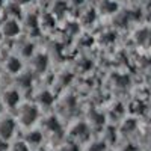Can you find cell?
Segmentation results:
<instances>
[{"mask_svg":"<svg viewBox=\"0 0 151 151\" xmlns=\"http://www.w3.org/2000/svg\"><path fill=\"white\" fill-rule=\"evenodd\" d=\"M0 151H2V150H0Z\"/></svg>","mask_w":151,"mask_h":151,"instance_id":"15","label":"cell"},{"mask_svg":"<svg viewBox=\"0 0 151 151\" xmlns=\"http://www.w3.org/2000/svg\"><path fill=\"white\" fill-rule=\"evenodd\" d=\"M29 2V0H15V3L17 5H21V3H27Z\"/></svg>","mask_w":151,"mask_h":151,"instance_id":"12","label":"cell"},{"mask_svg":"<svg viewBox=\"0 0 151 151\" xmlns=\"http://www.w3.org/2000/svg\"><path fill=\"white\" fill-rule=\"evenodd\" d=\"M12 151H29V148L24 142H17V144H14V147H12Z\"/></svg>","mask_w":151,"mask_h":151,"instance_id":"10","label":"cell"},{"mask_svg":"<svg viewBox=\"0 0 151 151\" xmlns=\"http://www.w3.org/2000/svg\"><path fill=\"white\" fill-rule=\"evenodd\" d=\"M2 107H3V104H2V100H0V112H2Z\"/></svg>","mask_w":151,"mask_h":151,"instance_id":"13","label":"cell"},{"mask_svg":"<svg viewBox=\"0 0 151 151\" xmlns=\"http://www.w3.org/2000/svg\"><path fill=\"white\" fill-rule=\"evenodd\" d=\"M18 83H20V86H23V88L29 86V85L32 83V76H30L29 73L20 74V77H18Z\"/></svg>","mask_w":151,"mask_h":151,"instance_id":"7","label":"cell"},{"mask_svg":"<svg viewBox=\"0 0 151 151\" xmlns=\"http://www.w3.org/2000/svg\"><path fill=\"white\" fill-rule=\"evenodd\" d=\"M38 100H40L41 103H44V104H50L53 101V95L50 92H47V91H44V92L40 94V98H38Z\"/></svg>","mask_w":151,"mask_h":151,"instance_id":"8","label":"cell"},{"mask_svg":"<svg viewBox=\"0 0 151 151\" xmlns=\"http://www.w3.org/2000/svg\"><path fill=\"white\" fill-rule=\"evenodd\" d=\"M2 2H3V0H0V5H2Z\"/></svg>","mask_w":151,"mask_h":151,"instance_id":"14","label":"cell"},{"mask_svg":"<svg viewBox=\"0 0 151 151\" xmlns=\"http://www.w3.org/2000/svg\"><path fill=\"white\" fill-rule=\"evenodd\" d=\"M20 32V26L15 20H6L0 26V35L5 36H15Z\"/></svg>","mask_w":151,"mask_h":151,"instance_id":"2","label":"cell"},{"mask_svg":"<svg viewBox=\"0 0 151 151\" xmlns=\"http://www.w3.org/2000/svg\"><path fill=\"white\" fill-rule=\"evenodd\" d=\"M40 139H41V134L38 132H32L30 134H27V142H30V144H38Z\"/></svg>","mask_w":151,"mask_h":151,"instance_id":"9","label":"cell"},{"mask_svg":"<svg viewBox=\"0 0 151 151\" xmlns=\"http://www.w3.org/2000/svg\"><path fill=\"white\" fill-rule=\"evenodd\" d=\"M18 100H20L18 91H15V89H8V91H5V94H3V103H5V104L14 107V106L18 103Z\"/></svg>","mask_w":151,"mask_h":151,"instance_id":"4","label":"cell"},{"mask_svg":"<svg viewBox=\"0 0 151 151\" xmlns=\"http://www.w3.org/2000/svg\"><path fill=\"white\" fill-rule=\"evenodd\" d=\"M32 64H33V68H35L36 71H42V70L45 68V65H47V60H45V58H42V56L40 55V56H36V58L32 60Z\"/></svg>","mask_w":151,"mask_h":151,"instance_id":"6","label":"cell"},{"mask_svg":"<svg viewBox=\"0 0 151 151\" xmlns=\"http://www.w3.org/2000/svg\"><path fill=\"white\" fill-rule=\"evenodd\" d=\"M14 127L15 124L11 118H2L0 119V137L2 139H9L14 133Z\"/></svg>","mask_w":151,"mask_h":151,"instance_id":"3","label":"cell"},{"mask_svg":"<svg viewBox=\"0 0 151 151\" xmlns=\"http://www.w3.org/2000/svg\"><path fill=\"white\" fill-rule=\"evenodd\" d=\"M38 116V110L35 106H30V104H26L23 106L18 112V119L23 125H30Z\"/></svg>","mask_w":151,"mask_h":151,"instance_id":"1","label":"cell"},{"mask_svg":"<svg viewBox=\"0 0 151 151\" xmlns=\"http://www.w3.org/2000/svg\"><path fill=\"white\" fill-rule=\"evenodd\" d=\"M103 150H104V144H94L89 148V151H103Z\"/></svg>","mask_w":151,"mask_h":151,"instance_id":"11","label":"cell"},{"mask_svg":"<svg viewBox=\"0 0 151 151\" xmlns=\"http://www.w3.org/2000/svg\"><path fill=\"white\" fill-rule=\"evenodd\" d=\"M5 68L8 70V73L11 74H17L21 68V62L18 58H9L6 62H5Z\"/></svg>","mask_w":151,"mask_h":151,"instance_id":"5","label":"cell"}]
</instances>
